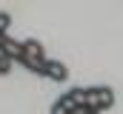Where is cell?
Wrapping results in <instances>:
<instances>
[{"instance_id":"obj_2","label":"cell","mask_w":123,"mask_h":114,"mask_svg":"<svg viewBox=\"0 0 123 114\" xmlns=\"http://www.w3.org/2000/svg\"><path fill=\"white\" fill-rule=\"evenodd\" d=\"M23 66L34 71V74H43V63H46V54H43V46L37 40H23Z\"/></svg>"},{"instance_id":"obj_6","label":"cell","mask_w":123,"mask_h":114,"mask_svg":"<svg viewBox=\"0 0 123 114\" xmlns=\"http://www.w3.org/2000/svg\"><path fill=\"white\" fill-rule=\"evenodd\" d=\"M9 26H12V17H9V11H0V37L9 31Z\"/></svg>"},{"instance_id":"obj_5","label":"cell","mask_w":123,"mask_h":114,"mask_svg":"<svg viewBox=\"0 0 123 114\" xmlns=\"http://www.w3.org/2000/svg\"><path fill=\"white\" fill-rule=\"evenodd\" d=\"M66 97L74 103V108H77V111H83V108H86V91H83V88H72V91H66Z\"/></svg>"},{"instance_id":"obj_1","label":"cell","mask_w":123,"mask_h":114,"mask_svg":"<svg viewBox=\"0 0 123 114\" xmlns=\"http://www.w3.org/2000/svg\"><path fill=\"white\" fill-rule=\"evenodd\" d=\"M86 91V108H92V111H106V108H112L115 106V91L112 88H100V86H94V88H83Z\"/></svg>"},{"instance_id":"obj_7","label":"cell","mask_w":123,"mask_h":114,"mask_svg":"<svg viewBox=\"0 0 123 114\" xmlns=\"http://www.w3.org/2000/svg\"><path fill=\"white\" fill-rule=\"evenodd\" d=\"M9 71H12V60H9V57H6V54H0V74L6 77Z\"/></svg>"},{"instance_id":"obj_8","label":"cell","mask_w":123,"mask_h":114,"mask_svg":"<svg viewBox=\"0 0 123 114\" xmlns=\"http://www.w3.org/2000/svg\"><path fill=\"white\" fill-rule=\"evenodd\" d=\"M80 114H97V111H92V108H83V111H80Z\"/></svg>"},{"instance_id":"obj_4","label":"cell","mask_w":123,"mask_h":114,"mask_svg":"<svg viewBox=\"0 0 123 114\" xmlns=\"http://www.w3.org/2000/svg\"><path fill=\"white\" fill-rule=\"evenodd\" d=\"M52 114H77V108H74V103H72V100L63 94V97H57V100H55Z\"/></svg>"},{"instance_id":"obj_3","label":"cell","mask_w":123,"mask_h":114,"mask_svg":"<svg viewBox=\"0 0 123 114\" xmlns=\"http://www.w3.org/2000/svg\"><path fill=\"white\" fill-rule=\"evenodd\" d=\"M43 77H49V80H55V83H63V80H69V68L63 66L60 60H49V57H46V63H43Z\"/></svg>"}]
</instances>
